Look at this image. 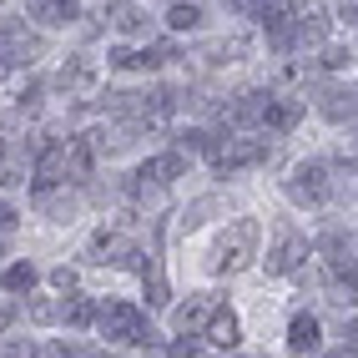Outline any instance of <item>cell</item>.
<instances>
[{"mask_svg": "<svg viewBox=\"0 0 358 358\" xmlns=\"http://www.w3.org/2000/svg\"><path fill=\"white\" fill-rule=\"evenodd\" d=\"M96 333H101L106 343H141V348L157 343L152 323L141 318V308L127 303V298H106V303L96 308Z\"/></svg>", "mask_w": 358, "mask_h": 358, "instance_id": "1", "label": "cell"}, {"mask_svg": "<svg viewBox=\"0 0 358 358\" xmlns=\"http://www.w3.org/2000/svg\"><path fill=\"white\" fill-rule=\"evenodd\" d=\"M257 243H262V227L257 217H237L222 237H217V248H212V262L207 268L217 273V278H232V273H243L248 262L257 257Z\"/></svg>", "mask_w": 358, "mask_h": 358, "instance_id": "2", "label": "cell"}, {"mask_svg": "<svg viewBox=\"0 0 358 358\" xmlns=\"http://www.w3.org/2000/svg\"><path fill=\"white\" fill-rule=\"evenodd\" d=\"M212 166H217L222 177H232V172H248V166H262L273 157V147H268V136H252V131H227V141H212Z\"/></svg>", "mask_w": 358, "mask_h": 358, "instance_id": "3", "label": "cell"}, {"mask_svg": "<svg viewBox=\"0 0 358 358\" xmlns=\"http://www.w3.org/2000/svg\"><path fill=\"white\" fill-rule=\"evenodd\" d=\"M45 56V41L26 26V20H0V81L20 66H36Z\"/></svg>", "mask_w": 358, "mask_h": 358, "instance_id": "4", "label": "cell"}, {"mask_svg": "<svg viewBox=\"0 0 358 358\" xmlns=\"http://www.w3.org/2000/svg\"><path fill=\"white\" fill-rule=\"evenodd\" d=\"M288 187V197L298 207H323L333 197V177H328V162H298L293 166V177L282 182Z\"/></svg>", "mask_w": 358, "mask_h": 358, "instance_id": "5", "label": "cell"}, {"mask_svg": "<svg viewBox=\"0 0 358 358\" xmlns=\"http://www.w3.org/2000/svg\"><path fill=\"white\" fill-rule=\"evenodd\" d=\"M303 257H308V237H303L298 227L282 222V227H278L273 252L262 257V262H268V273H273V278H288V273H298V268H303Z\"/></svg>", "mask_w": 358, "mask_h": 358, "instance_id": "6", "label": "cell"}, {"mask_svg": "<svg viewBox=\"0 0 358 358\" xmlns=\"http://www.w3.org/2000/svg\"><path fill=\"white\" fill-rule=\"evenodd\" d=\"M116 71H162V66H172L177 61V45L172 41H152L147 51H131V45H116V51L106 56Z\"/></svg>", "mask_w": 358, "mask_h": 358, "instance_id": "7", "label": "cell"}, {"mask_svg": "<svg viewBox=\"0 0 358 358\" xmlns=\"http://www.w3.org/2000/svg\"><path fill=\"white\" fill-rule=\"evenodd\" d=\"M298 122H303V101H298V96H273V91H268V101H262V116H257V131H268V136H288Z\"/></svg>", "mask_w": 358, "mask_h": 358, "instance_id": "8", "label": "cell"}, {"mask_svg": "<svg viewBox=\"0 0 358 358\" xmlns=\"http://www.w3.org/2000/svg\"><path fill=\"white\" fill-rule=\"evenodd\" d=\"M318 252H323V262L333 268V278L348 282V293H353V237H348L343 227H328V232L318 237Z\"/></svg>", "mask_w": 358, "mask_h": 358, "instance_id": "9", "label": "cell"}, {"mask_svg": "<svg viewBox=\"0 0 358 358\" xmlns=\"http://www.w3.org/2000/svg\"><path fill=\"white\" fill-rule=\"evenodd\" d=\"M262 101H268V91H237V96L217 111L227 131H252L257 116H262Z\"/></svg>", "mask_w": 358, "mask_h": 358, "instance_id": "10", "label": "cell"}, {"mask_svg": "<svg viewBox=\"0 0 358 358\" xmlns=\"http://www.w3.org/2000/svg\"><path fill=\"white\" fill-rule=\"evenodd\" d=\"M177 177H187V157L182 152H162V157H152V162H141V172H136V182H147V187H172Z\"/></svg>", "mask_w": 358, "mask_h": 358, "instance_id": "11", "label": "cell"}, {"mask_svg": "<svg viewBox=\"0 0 358 358\" xmlns=\"http://www.w3.org/2000/svg\"><path fill=\"white\" fill-rule=\"evenodd\" d=\"M31 202H36V212H45L51 222H71L76 217V192H66V187H31Z\"/></svg>", "mask_w": 358, "mask_h": 358, "instance_id": "12", "label": "cell"}, {"mask_svg": "<svg viewBox=\"0 0 358 358\" xmlns=\"http://www.w3.org/2000/svg\"><path fill=\"white\" fill-rule=\"evenodd\" d=\"M202 338L207 343H217V348H237V343H243V323H237V313H232V308H212V313H207V323H202Z\"/></svg>", "mask_w": 358, "mask_h": 358, "instance_id": "13", "label": "cell"}, {"mask_svg": "<svg viewBox=\"0 0 358 358\" xmlns=\"http://www.w3.org/2000/svg\"><path fill=\"white\" fill-rule=\"evenodd\" d=\"M212 308H217V298H212V293H187V298L172 308V328H177V333H197V328L207 323Z\"/></svg>", "mask_w": 358, "mask_h": 358, "instance_id": "14", "label": "cell"}, {"mask_svg": "<svg viewBox=\"0 0 358 358\" xmlns=\"http://www.w3.org/2000/svg\"><path fill=\"white\" fill-rule=\"evenodd\" d=\"M91 86H96V66H91V56H66L61 71H56V91L76 96V91H91Z\"/></svg>", "mask_w": 358, "mask_h": 358, "instance_id": "15", "label": "cell"}, {"mask_svg": "<svg viewBox=\"0 0 358 358\" xmlns=\"http://www.w3.org/2000/svg\"><path fill=\"white\" fill-rule=\"evenodd\" d=\"M318 111L328 116V122L348 127V122H353V86H338V81H328V86L318 91Z\"/></svg>", "mask_w": 358, "mask_h": 358, "instance_id": "16", "label": "cell"}, {"mask_svg": "<svg viewBox=\"0 0 358 358\" xmlns=\"http://www.w3.org/2000/svg\"><path fill=\"white\" fill-rule=\"evenodd\" d=\"M101 15L111 20V31H122V36H147V10H141L136 0H111Z\"/></svg>", "mask_w": 358, "mask_h": 358, "instance_id": "17", "label": "cell"}, {"mask_svg": "<svg viewBox=\"0 0 358 358\" xmlns=\"http://www.w3.org/2000/svg\"><path fill=\"white\" fill-rule=\"evenodd\" d=\"M318 343H323V328H318V318L313 313H293V323H288V353H318Z\"/></svg>", "mask_w": 358, "mask_h": 358, "instance_id": "18", "label": "cell"}, {"mask_svg": "<svg viewBox=\"0 0 358 358\" xmlns=\"http://www.w3.org/2000/svg\"><path fill=\"white\" fill-rule=\"evenodd\" d=\"M56 323H66V328H91V323H96V303L81 298V293H66V298L56 303Z\"/></svg>", "mask_w": 358, "mask_h": 358, "instance_id": "19", "label": "cell"}, {"mask_svg": "<svg viewBox=\"0 0 358 358\" xmlns=\"http://www.w3.org/2000/svg\"><path fill=\"white\" fill-rule=\"evenodd\" d=\"M31 15L41 20V26H71V20H76L81 15V0H36V6H31Z\"/></svg>", "mask_w": 358, "mask_h": 358, "instance_id": "20", "label": "cell"}, {"mask_svg": "<svg viewBox=\"0 0 358 358\" xmlns=\"http://www.w3.org/2000/svg\"><path fill=\"white\" fill-rule=\"evenodd\" d=\"M252 15L262 20V31H268V36H278V31H288V26H293L298 6H293V0H262V6H257Z\"/></svg>", "mask_w": 358, "mask_h": 358, "instance_id": "21", "label": "cell"}, {"mask_svg": "<svg viewBox=\"0 0 358 358\" xmlns=\"http://www.w3.org/2000/svg\"><path fill=\"white\" fill-rule=\"evenodd\" d=\"M36 268H31V262H10V268H6V278H0V288H6V293H31L36 288Z\"/></svg>", "mask_w": 358, "mask_h": 358, "instance_id": "22", "label": "cell"}, {"mask_svg": "<svg viewBox=\"0 0 358 358\" xmlns=\"http://www.w3.org/2000/svg\"><path fill=\"white\" fill-rule=\"evenodd\" d=\"M248 56V41L243 36H227V41H212L207 45V61L212 66H227V61H243Z\"/></svg>", "mask_w": 358, "mask_h": 358, "instance_id": "23", "label": "cell"}, {"mask_svg": "<svg viewBox=\"0 0 358 358\" xmlns=\"http://www.w3.org/2000/svg\"><path fill=\"white\" fill-rule=\"evenodd\" d=\"M166 26H172V31H197V26H202V10L192 6V0H172V10H166Z\"/></svg>", "mask_w": 358, "mask_h": 358, "instance_id": "24", "label": "cell"}, {"mask_svg": "<svg viewBox=\"0 0 358 358\" xmlns=\"http://www.w3.org/2000/svg\"><path fill=\"white\" fill-rule=\"evenodd\" d=\"M172 152H182V157H192V152H212V131H202V127L177 131V147H172Z\"/></svg>", "mask_w": 358, "mask_h": 358, "instance_id": "25", "label": "cell"}, {"mask_svg": "<svg viewBox=\"0 0 358 358\" xmlns=\"http://www.w3.org/2000/svg\"><path fill=\"white\" fill-rule=\"evenodd\" d=\"M41 96H45V86L41 81H26V86H20V96H15V106L20 111H41Z\"/></svg>", "mask_w": 358, "mask_h": 358, "instance_id": "26", "label": "cell"}, {"mask_svg": "<svg viewBox=\"0 0 358 358\" xmlns=\"http://www.w3.org/2000/svg\"><path fill=\"white\" fill-rule=\"evenodd\" d=\"M26 313H31V323H56V303L51 298H31Z\"/></svg>", "mask_w": 358, "mask_h": 358, "instance_id": "27", "label": "cell"}, {"mask_svg": "<svg viewBox=\"0 0 358 358\" xmlns=\"http://www.w3.org/2000/svg\"><path fill=\"white\" fill-rule=\"evenodd\" d=\"M166 358H202V343L192 338V333H182V338L166 348Z\"/></svg>", "mask_w": 358, "mask_h": 358, "instance_id": "28", "label": "cell"}, {"mask_svg": "<svg viewBox=\"0 0 358 358\" xmlns=\"http://www.w3.org/2000/svg\"><path fill=\"white\" fill-rule=\"evenodd\" d=\"M212 207H217V202H212V197H207V202H192V207H187V212H182V227H197V222L207 217V212H212Z\"/></svg>", "mask_w": 358, "mask_h": 358, "instance_id": "29", "label": "cell"}, {"mask_svg": "<svg viewBox=\"0 0 358 358\" xmlns=\"http://www.w3.org/2000/svg\"><path fill=\"white\" fill-rule=\"evenodd\" d=\"M323 66H333V71H338V66H353V51H348V45H328V51H323Z\"/></svg>", "mask_w": 358, "mask_h": 358, "instance_id": "30", "label": "cell"}, {"mask_svg": "<svg viewBox=\"0 0 358 358\" xmlns=\"http://www.w3.org/2000/svg\"><path fill=\"white\" fill-rule=\"evenodd\" d=\"M15 227H20V212L10 202H0V232H15Z\"/></svg>", "mask_w": 358, "mask_h": 358, "instance_id": "31", "label": "cell"}, {"mask_svg": "<svg viewBox=\"0 0 358 358\" xmlns=\"http://www.w3.org/2000/svg\"><path fill=\"white\" fill-rule=\"evenodd\" d=\"M51 282H56L61 293H71V288H76V273H71V268H56V273H51Z\"/></svg>", "mask_w": 358, "mask_h": 358, "instance_id": "32", "label": "cell"}, {"mask_svg": "<svg viewBox=\"0 0 358 358\" xmlns=\"http://www.w3.org/2000/svg\"><path fill=\"white\" fill-rule=\"evenodd\" d=\"M15 313H20V308H15L10 298H0V333H6V328L15 323Z\"/></svg>", "mask_w": 358, "mask_h": 358, "instance_id": "33", "label": "cell"}, {"mask_svg": "<svg viewBox=\"0 0 358 358\" xmlns=\"http://www.w3.org/2000/svg\"><path fill=\"white\" fill-rule=\"evenodd\" d=\"M20 182H26L20 166H0V187H20Z\"/></svg>", "mask_w": 358, "mask_h": 358, "instance_id": "34", "label": "cell"}, {"mask_svg": "<svg viewBox=\"0 0 358 358\" xmlns=\"http://www.w3.org/2000/svg\"><path fill=\"white\" fill-rule=\"evenodd\" d=\"M0 358H31V348H20V343H0Z\"/></svg>", "mask_w": 358, "mask_h": 358, "instance_id": "35", "label": "cell"}, {"mask_svg": "<svg viewBox=\"0 0 358 358\" xmlns=\"http://www.w3.org/2000/svg\"><path fill=\"white\" fill-rule=\"evenodd\" d=\"M227 6H232V10H243V15H252V10L262 6V0H227Z\"/></svg>", "mask_w": 358, "mask_h": 358, "instance_id": "36", "label": "cell"}, {"mask_svg": "<svg viewBox=\"0 0 358 358\" xmlns=\"http://www.w3.org/2000/svg\"><path fill=\"white\" fill-rule=\"evenodd\" d=\"M338 20H348V26H353V0H338Z\"/></svg>", "mask_w": 358, "mask_h": 358, "instance_id": "37", "label": "cell"}, {"mask_svg": "<svg viewBox=\"0 0 358 358\" xmlns=\"http://www.w3.org/2000/svg\"><path fill=\"white\" fill-rule=\"evenodd\" d=\"M328 358H353V343H343L338 353H328Z\"/></svg>", "mask_w": 358, "mask_h": 358, "instance_id": "38", "label": "cell"}, {"mask_svg": "<svg viewBox=\"0 0 358 358\" xmlns=\"http://www.w3.org/2000/svg\"><path fill=\"white\" fill-rule=\"evenodd\" d=\"M0 252H6V248H0Z\"/></svg>", "mask_w": 358, "mask_h": 358, "instance_id": "39", "label": "cell"}]
</instances>
